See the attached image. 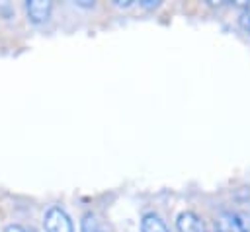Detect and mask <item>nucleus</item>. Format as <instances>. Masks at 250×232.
Segmentation results:
<instances>
[{
  "label": "nucleus",
  "instance_id": "6",
  "mask_svg": "<svg viewBox=\"0 0 250 232\" xmlns=\"http://www.w3.org/2000/svg\"><path fill=\"white\" fill-rule=\"evenodd\" d=\"M80 232H102V230H100L98 216H96L92 211L84 213V216H82V220H80Z\"/></svg>",
  "mask_w": 250,
  "mask_h": 232
},
{
  "label": "nucleus",
  "instance_id": "4",
  "mask_svg": "<svg viewBox=\"0 0 250 232\" xmlns=\"http://www.w3.org/2000/svg\"><path fill=\"white\" fill-rule=\"evenodd\" d=\"M213 222H215V232H242L238 214L234 211H219Z\"/></svg>",
  "mask_w": 250,
  "mask_h": 232
},
{
  "label": "nucleus",
  "instance_id": "8",
  "mask_svg": "<svg viewBox=\"0 0 250 232\" xmlns=\"http://www.w3.org/2000/svg\"><path fill=\"white\" fill-rule=\"evenodd\" d=\"M4 232H27V230L23 226H20V224H10V226H6Z\"/></svg>",
  "mask_w": 250,
  "mask_h": 232
},
{
  "label": "nucleus",
  "instance_id": "9",
  "mask_svg": "<svg viewBox=\"0 0 250 232\" xmlns=\"http://www.w3.org/2000/svg\"><path fill=\"white\" fill-rule=\"evenodd\" d=\"M158 4H160L158 0H143V2H141V6H143V8H156Z\"/></svg>",
  "mask_w": 250,
  "mask_h": 232
},
{
  "label": "nucleus",
  "instance_id": "3",
  "mask_svg": "<svg viewBox=\"0 0 250 232\" xmlns=\"http://www.w3.org/2000/svg\"><path fill=\"white\" fill-rule=\"evenodd\" d=\"M176 226H178V232H207L205 222L193 211L180 213L178 218H176Z\"/></svg>",
  "mask_w": 250,
  "mask_h": 232
},
{
  "label": "nucleus",
  "instance_id": "10",
  "mask_svg": "<svg viewBox=\"0 0 250 232\" xmlns=\"http://www.w3.org/2000/svg\"><path fill=\"white\" fill-rule=\"evenodd\" d=\"M113 4L119 6V8H129L133 4V0H113Z\"/></svg>",
  "mask_w": 250,
  "mask_h": 232
},
{
  "label": "nucleus",
  "instance_id": "12",
  "mask_svg": "<svg viewBox=\"0 0 250 232\" xmlns=\"http://www.w3.org/2000/svg\"><path fill=\"white\" fill-rule=\"evenodd\" d=\"M76 6H84V8H92L94 6V2H88V0H80V2H74Z\"/></svg>",
  "mask_w": 250,
  "mask_h": 232
},
{
  "label": "nucleus",
  "instance_id": "5",
  "mask_svg": "<svg viewBox=\"0 0 250 232\" xmlns=\"http://www.w3.org/2000/svg\"><path fill=\"white\" fill-rule=\"evenodd\" d=\"M141 232H170V230H168L166 222L158 214L146 213L143 216V220H141Z\"/></svg>",
  "mask_w": 250,
  "mask_h": 232
},
{
  "label": "nucleus",
  "instance_id": "2",
  "mask_svg": "<svg viewBox=\"0 0 250 232\" xmlns=\"http://www.w3.org/2000/svg\"><path fill=\"white\" fill-rule=\"evenodd\" d=\"M53 4L49 0H29L25 2V14L31 23H43L49 19Z\"/></svg>",
  "mask_w": 250,
  "mask_h": 232
},
{
  "label": "nucleus",
  "instance_id": "11",
  "mask_svg": "<svg viewBox=\"0 0 250 232\" xmlns=\"http://www.w3.org/2000/svg\"><path fill=\"white\" fill-rule=\"evenodd\" d=\"M242 21H244V27H246V29L250 31V10H248V12L244 14V18H242Z\"/></svg>",
  "mask_w": 250,
  "mask_h": 232
},
{
  "label": "nucleus",
  "instance_id": "1",
  "mask_svg": "<svg viewBox=\"0 0 250 232\" xmlns=\"http://www.w3.org/2000/svg\"><path fill=\"white\" fill-rule=\"evenodd\" d=\"M45 232H74L70 216L61 207H51L45 213Z\"/></svg>",
  "mask_w": 250,
  "mask_h": 232
},
{
  "label": "nucleus",
  "instance_id": "7",
  "mask_svg": "<svg viewBox=\"0 0 250 232\" xmlns=\"http://www.w3.org/2000/svg\"><path fill=\"white\" fill-rule=\"evenodd\" d=\"M234 213H236V211H234ZM236 214H238L242 232H250V214H246V213H236Z\"/></svg>",
  "mask_w": 250,
  "mask_h": 232
}]
</instances>
